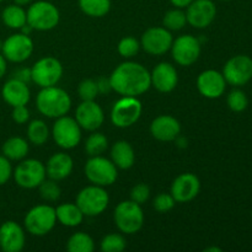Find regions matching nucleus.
Masks as SVG:
<instances>
[{"instance_id":"obj_13","label":"nucleus","mask_w":252,"mask_h":252,"mask_svg":"<svg viewBox=\"0 0 252 252\" xmlns=\"http://www.w3.org/2000/svg\"><path fill=\"white\" fill-rule=\"evenodd\" d=\"M33 52V42L29 34L22 32L14 33L2 42L1 54L7 62L22 63L31 57Z\"/></svg>"},{"instance_id":"obj_34","label":"nucleus","mask_w":252,"mask_h":252,"mask_svg":"<svg viewBox=\"0 0 252 252\" xmlns=\"http://www.w3.org/2000/svg\"><path fill=\"white\" fill-rule=\"evenodd\" d=\"M226 103L233 112H243L248 108L249 98L243 90L236 88L229 93L228 97H226Z\"/></svg>"},{"instance_id":"obj_25","label":"nucleus","mask_w":252,"mask_h":252,"mask_svg":"<svg viewBox=\"0 0 252 252\" xmlns=\"http://www.w3.org/2000/svg\"><path fill=\"white\" fill-rule=\"evenodd\" d=\"M111 159L117 169L128 170L134 165L135 153L132 145L126 140H118L112 145Z\"/></svg>"},{"instance_id":"obj_11","label":"nucleus","mask_w":252,"mask_h":252,"mask_svg":"<svg viewBox=\"0 0 252 252\" xmlns=\"http://www.w3.org/2000/svg\"><path fill=\"white\" fill-rule=\"evenodd\" d=\"M52 135L62 149H73L78 147L81 140V127L76 122L75 118L68 117V116H62L57 118L52 128Z\"/></svg>"},{"instance_id":"obj_23","label":"nucleus","mask_w":252,"mask_h":252,"mask_svg":"<svg viewBox=\"0 0 252 252\" xmlns=\"http://www.w3.org/2000/svg\"><path fill=\"white\" fill-rule=\"evenodd\" d=\"M1 95L7 105L16 107V106H24L29 103L31 98V91L26 83L11 78L2 85Z\"/></svg>"},{"instance_id":"obj_17","label":"nucleus","mask_w":252,"mask_h":252,"mask_svg":"<svg viewBox=\"0 0 252 252\" xmlns=\"http://www.w3.org/2000/svg\"><path fill=\"white\" fill-rule=\"evenodd\" d=\"M199 189H201V182L198 177L191 172H186L174 180L170 193L179 203H187L198 196Z\"/></svg>"},{"instance_id":"obj_6","label":"nucleus","mask_w":252,"mask_h":252,"mask_svg":"<svg viewBox=\"0 0 252 252\" xmlns=\"http://www.w3.org/2000/svg\"><path fill=\"white\" fill-rule=\"evenodd\" d=\"M85 176L89 181L96 186H111L118 177L117 166L106 158L91 157L85 164Z\"/></svg>"},{"instance_id":"obj_49","label":"nucleus","mask_w":252,"mask_h":252,"mask_svg":"<svg viewBox=\"0 0 252 252\" xmlns=\"http://www.w3.org/2000/svg\"><path fill=\"white\" fill-rule=\"evenodd\" d=\"M1 47H2V42L0 41V52H1Z\"/></svg>"},{"instance_id":"obj_29","label":"nucleus","mask_w":252,"mask_h":252,"mask_svg":"<svg viewBox=\"0 0 252 252\" xmlns=\"http://www.w3.org/2000/svg\"><path fill=\"white\" fill-rule=\"evenodd\" d=\"M81 11L90 17H103L111 9V0H79Z\"/></svg>"},{"instance_id":"obj_40","label":"nucleus","mask_w":252,"mask_h":252,"mask_svg":"<svg viewBox=\"0 0 252 252\" xmlns=\"http://www.w3.org/2000/svg\"><path fill=\"white\" fill-rule=\"evenodd\" d=\"M150 197V189L148 185L145 184H138L130 189V201L135 202V203L140 204L142 206L143 203L149 199Z\"/></svg>"},{"instance_id":"obj_38","label":"nucleus","mask_w":252,"mask_h":252,"mask_svg":"<svg viewBox=\"0 0 252 252\" xmlns=\"http://www.w3.org/2000/svg\"><path fill=\"white\" fill-rule=\"evenodd\" d=\"M78 94L83 101H95L98 96L97 83L93 79H85L79 84Z\"/></svg>"},{"instance_id":"obj_4","label":"nucleus","mask_w":252,"mask_h":252,"mask_svg":"<svg viewBox=\"0 0 252 252\" xmlns=\"http://www.w3.org/2000/svg\"><path fill=\"white\" fill-rule=\"evenodd\" d=\"M113 219L120 231L132 235L143 228L144 213L140 204L133 201H123L116 207Z\"/></svg>"},{"instance_id":"obj_8","label":"nucleus","mask_w":252,"mask_h":252,"mask_svg":"<svg viewBox=\"0 0 252 252\" xmlns=\"http://www.w3.org/2000/svg\"><path fill=\"white\" fill-rule=\"evenodd\" d=\"M12 176L17 186L26 189H37L46 180V166L36 159L21 160L12 171Z\"/></svg>"},{"instance_id":"obj_47","label":"nucleus","mask_w":252,"mask_h":252,"mask_svg":"<svg viewBox=\"0 0 252 252\" xmlns=\"http://www.w3.org/2000/svg\"><path fill=\"white\" fill-rule=\"evenodd\" d=\"M32 0H14V4L20 5V6H25V5L31 4Z\"/></svg>"},{"instance_id":"obj_16","label":"nucleus","mask_w":252,"mask_h":252,"mask_svg":"<svg viewBox=\"0 0 252 252\" xmlns=\"http://www.w3.org/2000/svg\"><path fill=\"white\" fill-rule=\"evenodd\" d=\"M186 9L187 24L194 29H206L216 19L217 6L212 0H193Z\"/></svg>"},{"instance_id":"obj_51","label":"nucleus","mask_w":252,"mask_h":252,"mask_svg":"<svg viewBox=\"0 0 252 252\" xmlns=\"http://www.w3.org/2000/svg\"><path fill=\"white\" fill-rule=\"evenodd\" d=\"M2 1H4V0H0V2H2Z\"/></svg>"},{"instance_id":"obj_18","label":"nucleus","mask_w":252,"mask_h":252,"mask_svg":"<svg viewBox=\"0 0 252 252\" xmlns=\"http://www.w3.org/2000/svg\"><path fill=\"white\" fill-rule=\"evenodd\" d=\"M197 89L204 97L211 100L219 98L226 89V81L223 73H219L218 70L213 69L202 71L197 78Z\"/></svg>"},{"instance_id":"obj_30","label":"nucleus","mask_w":252,"mask_h":252,"mask_svg":"<svg viewBox=\"0 0 252 252\" xmlns=\"http://www.w3.org/2000/svg\"><path fill=\"white\" fill-rule=\"evenodd\" d=\"M27 138L34 145H43L49 138V129L42 120H33L27 127Z\"/></svg>"},{"instance_id":"obj_45","label":"nucleus","mask_w":252,"mask_h":252,"mask_svg":"<svg viewBox=\"0 0 252 252\" xmlns=\"http://www.w3.org/2000/svg\"><path fill=\"white\" fill-rule=\"evenodd\" d=\"M192 1H193V0H170V2H171L175 7H180V9H185V7L189 6Z\"/></svg>"},{"instance_id":"obj_10","label":"nucleus","mask_w":252,"mask_h":252,"mask_svg":"<svg viewBox=\"0 0 252 252\" xmlns=\"http://www.w3.org/2000/svg\"><path fill=\"white\" fill-rule=\"evenodd\" d=\"M63 76V65L54 57H44L31 68V78L39 88H49L59 83Z\"/></svg>"},{"instance_id":"obj_14","label":"nucleus","mask_w":252,"mask_h":252,"mask_svg":"<svg viewBox=\"0 0 252 252\" xmlns=\"http://www.w3.org/2000/svg\"><path fill=\"white\" fill-rule=\"evenodd\" d=\"M171 53L179 65L189 66L201 56V42L192 34H182L172 42Z\"/></svg>"},{"instance_id":"obj_46","label":"nucleus","mask_w":252,"mask_h":252,"mask_svg":"<svg viewBox=\"0 0 252 252\" xmlns=\"http://www.w3.org/2000/svg\"><path fill=\"white\" fill-rule=\"evenodd\" d=\"M5 57L0 53V79L4 78V75L6 74V69H7V63Z\"/></svg>"},{"instance_id":"obj_50","label":"nucleus","mask_w":252,"mask_h":252,"mask_svg":"<svg viewBox=\"0 0 252 252\" xmlns=\"http://www.w3.org/2000/svg\"><path fill=\"white\" fill-rule=\"evenodd\" d=\"M221 1H230V0H221Z\"/></svg>"},{"instance_id":"obj_27","label":"nucleus","mask_w":252,"mask_h":252,"mask_svg":"<svg viewBox=\"0 0 252 252\" xmlns=\"http://www.w3.org/2000/svg\"><path fill=\"white\" fill-rule=\"evenodd\" d=\"M29 143L21 137H11L4 142L1 147L2 155L10 161H21L29 154Z\"/></svg>"},{"instance_id":"obj_21","label":"nucleus","mask_w":252,"mask_h":252,"mask_svg":"<svg viewBox=\"0 0 252 252\" xmlns=\"http://www.w3.org/2000/svg\"><path fill=\"white\" fill-rule=\"evenodd\" d=\"M152 85L160 93H171L179 83L177 70L172 64L162 62L159 63L150 73Z\"/></svg>"},{"instance_id":"obj_36","label":"nucleus","mask_w":252,"mask_h":252,"mask_svg":"<svg viewBox=\"0 0 252 252\" xmlns=\"http://www.w3.org/2000/svg\"><path fill=\"white\" fill-rule=\"evenodd\" d=\"M39 194L44 201L48 202H56L61 198L62 189L59 185L57 184L56 180H44L41 185L38 186Z\"/></svg>"},{"instance_id":"obj_44","label":"nucleus","mask_w":252,"mask_h":252,"mask_svg":"<svg viewBox=\"0 0 252 252\" xmlns=\"http://www.w3.org/2000/svg\"><path fill=\"white\" fill-rule=\"evenodd\" d=\"M97 89H98V94H108L110 91H112V86H111V81L110 78H100L97 81Z\"/></svg>"},{"instance_id":"obj_12","label":"nucleus","mask_w":252,"mask_h":252,"mask_svg":"<svg viewBox=\"0 0 252 252\" xmlns=\"http://www.w3.org/2000/svg\"><path fill=\"white\" fill-rule=\"evenodd\" d=\"M223 76L226 84L240 88L252 79V58L246 54H238L229 59L223 68Z\"/></svg>"},{"instance_id":"obj_33","label":"nucleus","mask_w":252,"mask_h":252,"mask_svg":"<svg viewBox=\"0 0 252 252\" xmlns=\"http://www.w3.org/2000/svg\"><path fill=\"white\" fill-rule=\"evenodd\" d=\"M108 147V140L105 134L95 132L86 139L85 143V152L90 157H98L102 153L106 152Z\"/></svg>"},{"instance_id":"obj_48","label":"nucleus","mask_w":252,"mask_h":252,"mask_svg":"<svg viewBox=\"0 0 252 252\" xmlns=\"http://www.w3.org/2000/svg\"><path fill=\"white\" fill-rule=\"evenodd\" d=\"M204 251H207V252H212V251L220 252L221 249H220V248H209V249H206V250H204Z\"/></svg>"},{"instance_id":"obj_39","label":"nucleus","mask_w":252,"mask_h":252,"mask_svg":"<svg viewBox=\"0 0 252 252\" xmlns=\"http://www.w3.org/2000/svg\"><path fill=\"white\" fill-rule=\"evenodd\" d=\"M175 203H176V201L171 196V193H160L153 201V207L159 213H167L174 208Z\"/></svg>"},{"instance_id":"obj_32","label":"nucleus","mask_w":252,"mask_h":252,"mask_svg":"<svg viewBox=\"0 0 252 252\" xmlns=\"http://www.w3.org/2000/svg\"><path fill=\"white\" fill-rule=\"evenodd\" d=\"M162 24H164L165 29H167L169 31H180L187 24L186 12L180 7L169 10L162 19Z\"/></svg>"},{"instance_id":"obj_1","label":"nucleus","mask_w":252,"mask_h":252,"mask_svg":"<svg viewBox=\"0 0 252 252\" xmlns=\"http://www.w3.org/2000/svg\"><path fill=\"white\" fill-rule=\"evenodd\" d=\"M112 90L122 96L143 95L152 86L150 73L145 66L135 62H125L120 64L110 76Z\"/></svg>"},{"instance_id":"obj_15","label":"nucleus","mask_w":252,"mask_h":252,"mask_svg":"<svg viewBox=\"0 0 252 252\" xmlns=\"http://www.w3.org/2000/svg\"><path fill=\"white\" fill-rule=\"evenodd\" d=\"M174 37L165 27H150L143 33L140 47L152 56H161L171 49Z\"/></svg>"},{"instance_id":"obj_22","label":"nucleus","mask_w":252,"mask_h":252,"mask_svg":"<svg viewBox=\"0 0 252 252\" xmlns=\"http://www.w3.org/2000/svg\"><path fill=\"white\" fill-rule=\"evenodd\" d=\"M150 133L155 139L160 142H172L179 138L181 133V125L172 116L161 115L152 122Z\"/></svg>"},{"instance_id":"obj_41","label":"nucleus","mask_w":252,"mask_h":252,"mask_svg":"<svg viewBox=\"0 0 252 252\" xmlns=\"http://www.w3.org/2000/svg\"><path fill=\"white\" fill-rule=\"evenodd\" d=\"M12 176V166L11 162L4 155H0V186H4L7 184Z\"/></svg>"},{"instance_id":"obj_52","label":"nucleus","mask_w":252,"mask_h":252,"mask_svg":"<svg viewBox=\"0 0 252 252\" xmlns=\"http://www.w3.org/2000/svg\"><path fill=\"white\" fill-rule=\"evenodd\" d=\"M251 220H252V213H251Z\"/></svg>"},{"instance_id":"obj_24","label":"nucleus","mask_w":252,"mask_h":252,"mask_svg":"<svg viewBox=\"0 0 252 252\" xmlns=\"http://www.w3.org/2000/svg\"><path fill=\"white\" fill-rule=\"evenodd\" d=\"M74 162L70 155L66 153H56L49 158L46 165L47 176L56 181L66 179L73 171Z\"/></svg>"},{"instance_id":"obj_37","label":"nucleus","mask_w":252,"mask_h":252,"mask_svg":"<svg viewBox=\"0 0 252 252\" xmlns=\"http://www.w3.org/2000/svg\"><path fill=\"white\" fill-rule=\"evenodd\" d=\"M140 42L135 39L134 37H125L120 41L117 47V51L121 57L123 58H132L139 52Z\"/></svg>"},{"instance_id":"obj_28","label":"nucleus","mask_w":252,"mask_h":252,"mask_svg":"<svg viewBox=\"0 0 252 252\" xmlns=\"http://www.w3.org/2000/svg\"><path fill=\"white\" fill-rule=\"evenodd\" d=\"M1 20L9 29L20 30L27 24V15L24 7L17 4H11L2 10Z\"/></svg>"},{"instance_id":"obj_31","label":"nucleus","mask_w":252,"mask_h":252,"mask_svg":"<svg viewBox=\"0 0 252 252\" xmlns=\"http://www.w3.org/2000/svg\"><path fill=\"white\" fill-rule=\"evenodd\" d=\"M94 249L95 244L93 238L83 231L73 234L66 243V250L69 252H93Z\"/></svg>"},{"instance_id":"obj_2","label":"nucleus","mask_w":252,"mask_h":252,"mask_svg":"<svg viewBox=\"0 0 252 252\" xmlns=\"http://www.w3.org/2000/svg\"><path fill=\"white\" fill-rule=\"evenodd\" d=\"M36 106L41 115L57 120L69 112L71 98L65 90L57 88L56 85L42 88L36 97Z\"/></svg>"},{"instance_id":"obj_7","label":"nucleus","mask_w":252,"mask_h":252,"mask_svg":"<svg viewBox=\"0 0 252 252\" xmlns=\"http://www.w3.org/2000/svg\"><path fill=\"white\" fill-rule=\"evenodd\" d=\"M110 197L103 187L88 186L81 189L76 196V206L80 208L84 216L96 217L102 214L108 207Z\"/></svg>"},{"instance_id":"obj_43","label":"nucleus","mask_w":252,"mask_h":252,"mask_svg":"<svg viewBox=\"0 0 252 252\" xmlns=\"http://www.w3.org/2000/svg\"><path fill=\"white\" fill-rule=\"evenodd\" d=\"M12 78L17 79V80H20V81H24V83H26V84L30 83V81H32L31 69H29V68L17 69V70H15Z\"/></svg>"},{"instance_id":"obj_20","label":"nucleus","mask_w":252,"mask_h":252,"mask_svg":"<svg viewBox=\"0 0 252 252\" xmlns=\"http://www.w3.org/2000/svg\"><path fill=\"white\" fill-rule=\"evenodd\" d=\"M26 235L16 221L7 220L0 225V249L4 252H20L25 248Z\"/></svg>"},{"instance_id":"obj_9","label":"nucleus","mask_w":252,"mask_h":252,"mask_svg":"<svg viewBox=\"0 0 252 252\" xmlns=\"http://www.w3.org/2000/svg\"><path fill=\"white\" fill-rule=\"evenodd\" d=\"M143 106L138 97L123 96L116 101L111 110V121L118 128H128L138 122L142 116Z\"/></svg>"},{"instance_id":"obj_3","label":"nucleus","mask_w":252,"mask_h":252,"mask_svg":"<svg viewBox=\"0 0 252 252\" xmlns=\"http://www.w3.org/2000/svg\"><path fill=\"white\" fill-rule=\"evenodd\" d=\"M27 24L37 31H49L58 26L61 14L58 7L49 1L39 0L30 5L26 11Z\"/></svg>"},{"instance_id":"obj_42","label":"nucleus","mask_w":252,"mask_h":252,"mask_svg":"<svg viewBox=\"0 0 252 252\" xmlns=\"http://www.w3.org/2000/svg\"><path fill=\"white\" fill-rule=\"evenodd\" d=\"M11 117L12 120H14V122L17 123V125H25V123H27V121L30 120L29 108L26 107V105L12 107Z\"/></svg>"},{"instance_id":"obj_26","label":"nucleus","mask_w":252,"mask_h":252,"mask_svg":"<svg viewBox=\"0 0 252 252\" xmlns=\"http://www.w3.org/2000/svg\"><path fill=\"white\" fill-rule=\"evenodd\" d=\"M57 220L64 226L75 228L80 225L84 219L83 212L80 211L76 203H63L56 208Z\"/></svg>"},{"instance_id":"obj_5","label":"nucleus","mask_w":252,"mask_h":252,"mask_svg":"<svg viewBox=\"0 0 252 252\" xmlns=\"http://www.w3.org/2000/svg\"><path fill=\"white\" fill-rule=\"evenodd\" d=\"M56 223V209L47 204H39L30 209L24 220L26 230L34 236H44L51 233Z\"/></svg>"},{"instance_id":"obj_19","label":"nucleus","mask_w":252,"mask_h":252,"mask_svg":"<svg viewBox=\"0 0 252 252\" xmlns=\"http://www.w3.org/2000/svg\"><path fill=\"white\" fill-rule=\"evenodd\" d=\"M75 120L83 129L95 132L102 126L105 115L95 101H83L76 108Z\"/></svg>"},{"instance_id":"obj_35","label":"nucleus","mask_w":252,"mask_h":252,"mask_svg":"<svg viewBox=\"0 0 252 252\" xmlns=\"http://www.w3.org/2000/svg\"><path fill=\"white\" fill-rule=\"evenodd\" d=\"M126 239L121 234H108L101 240V251L122 252L126 249Z\"/></svg>"}]
</instances>
